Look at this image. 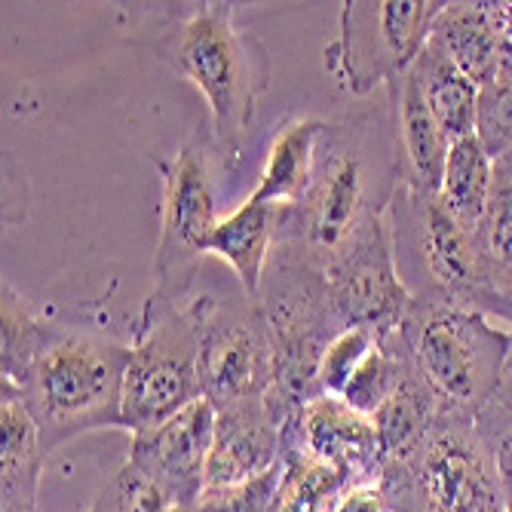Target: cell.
Instances as JSON below:
<instances>
[{"label":"cell","instance_id":"obj_28","mask_svg":"<svg viewBox=\"0 0 512 512\" xmlns=\"http://www.w3.org/2000/svg\"><path fill=\"white\" fill-rule=\"evenodd\" d=\"M89 512H172V503L142 470L126 460L99 491Z\"/></svg>","mask_w":512,"mask_h":512},{"label":"cell","instance_id":"obj_13","mask_svg":"<svg viewBox=\"0 0 512 512\" xmlns=\"http://www.w3.org/2000/svg\"><path fill=\"white\" fill-rule=\"evenodd\" d=\"M212 439L215 405L203 396L163 424L135 433L129 463L142 470L172 506H194L206 491Z\"/></svg>","mask_w":512,"mask_h":512},{"label":"cell","instance_id":"obj_5","mask_svg":"<svg viewBox=\"0 0 512 512\" xmlns=\"http://www.w3.org/2000/svg\"><path fill=\"white\" fill-rule=\"evenodd\" d=\"M381 488L396 512H509L476 411L454 405L408 457L384 463Z\"/></svg>","mask_w":512,"mask_h":512},{"label":"cell","instance_id":"obj_25","mask_svg":"<svg viewBox=\"0 0 512 512\" xmlns=\"http://www.w3.org/2000/svg\"><path fill=\"white\" fill-rule=\"evenodd\" d=\"M353 482L325 463L286 451L283 454V473H279L273 512H335L341 494Z\"/></svg>","mask_w":512,"mask_h":512},{"label":"cell","instance_id":"obj_4","mask_svg":"<svg viewBox=\"0 0 512 512\" xmlns=\"http://www.w3.org/2000/svg\"><path fill=\"white\" fill-rule=\"evenodd\" d=\"M399 181V154H371V126L329 123L307 194L295 206H276L273 243L301 240L325 261L365 218L387 212Z\"/></svg>","mask_w":512,"mask_h":512},{"label":"cell","instance_id":"obj_26","mask_svg":"<svg viewBox=\"0 0 512 512\" xmlns=\"http://www.w3.org/2000/svg\"><path fill=\"white\" fill-rule=\"evenodd\" d=\"M0 322H4V332H0V384L22 387L28 368L40 350L43 341V322L28 298H22L13 286L4 283L0 292Z\"/></svg>","mask_w":512,"mask_h":512},{"label":"cell","instance_id":"obj_12","mask_svg":"<svg viewBox=\"0 0 512 512\" xmlns=\"http://www.w3.org/2000/svg\"><path fill=\"white\" fill-rule=\"evenodd\" d=\"M332 304L347 329H371L381 338L399 329L411 295L399 279L387 212L365 218L322 261Z\"/></svg>","mask_w":512,"mask_h":512},{"label":"cell","instance_id":"obj_1","mask_svg":"<svg viewBox=\"0 0 512 512\" xmlns=\"http://www.w3.org/2000/svg\"><path fill=\"white\" fill-rule=\"evenodd\" d=\"M129 341L86 313H56L43 322V341L22 387L25 408L50 454L102 427H123V378Z\"/></svg>","mask_w":512,"mask_h":512},{"label":"cell","instance_id":"obj_8","mask_svg":"<svg viewBox=\"0 0 512 512\" xmlns=\"http://www.w3.org/2000/svg\"><path fill=\"white\" fill-rule=\"evenodd\" d=\"M203 399L200 325L188 295L151 292L129 332L123 430L145 433Z\"/></svg>","mask_w":512,"mask_h":512},{"label":"cell","instance_id":"obj_9","mask_svg":"<svg viewBox=\"0 0 512 512\" xmlns=\"http://www.w3.org/2000/svg\"><path fill=\"white\" fill-rule=\"evenodd\" d=\"M230 166L209 126L184 142L163 169L160 246L154 258L157 292L188 295L200 279L218 227V175Z\"/></svg>","mask_w":512,"mask_h":512},{"label":"cell","instance_id":"obj_2","mask_svg":"<svg viewBox=\"0 0 512 512\" xmlns=\"http://www.w3.org/2000/svg\"><path fill=\"white\" fill-rule=\"evenodd\" d=\"M154 53L188 77L209 105V129L234 166L246 148L258 99L270 86L267 46L237 22V4H181L166 10Z\"/></svg>","mask_w":512,"mask_h":512},{"label":"cell","instance_id":"obj_14","mask_svg":"<svg viewBox=\"0 0 512 512\" xmlns=\"http://www.w3.org/2000/svg\"><path fill=\"white\" fill-rule=\"evenodd\" d=\"M295 451L325 467L341 470L353 485L381 482L384 451L368 414L350 408L341 396H316L283 427V454Z\"/></svg>","mask_w":512,"mask_h":512},{"label":"cell","instance_id":"obj_16","mask_svg":"<svg viewBox=\"0 0 512 512\" xmlns=\"http://www.w3.org/2000/svg\"><path fill=\"white\" fill-rule=\"evenodd\" d=\"M387 99H390V111H393L402 184L417 194L439 197L451 142L439 129V123L433 120V114L421 96V86H417L411 71L387 86Z\"/></svg>","mask_w":512,"mask_h":512},{"label":"cell","instance_id":"obj_7","mask_svg":"<svg viewBox=\"0 0 512 512\" xmlns=\"http://www.w3.org/2000/svg\"><path fill=\"white\" fill-rule=\"evenodd\" d=\"M387 224L399 279L411 301L470 307L503 322V307L482 273L476 237L448 215L439 197L417 194L399 181Z\"/></svg>","mask_w":512,"mask_h":512},{"label":"cell","instance_id":"obj_19","mask_svg":"<svg viewBox=\"0 0 512 512\" xmlns=\"http://www.w3.org/2000/svg\"><path fill=\"white\" fill-rule=\"evenodd\" d=\"M329 123L319 117H292L276 129L273 142L264 154L258 188L249 194L267 206H295L307 194L316 154Z\"/></svg>","mask_w":512,"mask_h":512},{"label":"cell","instance_id":"obj_6","mask_svg":"<svg viewBox=\"0 0 512 512\" xmlns=\"http://www.w3.org/2000/svg\"><path fill=\"white\" fill-rule=\"evenodd\" d=\"M396 335L445 405L476 414L503 387L512 362L509 325L470 307L411 301Z\"/></svg>","mask_w":512,"mask_h":512},{"label":"cell","instance_id":"obj_23","mask_svg":"<svg viewBox=\"0 0 512 512\" xmlns=\"http://www.w3.org/2000/svg\"><path fill=\"white\" fill-rule=\"evenodd\" d=\"M482 273L503 307V322L512 329V160L494 163L491 197L476 230Z\"/></svg>","mask_w":512,"mask_h":512},{"label":"cell","instance_id":"obj_21","mask_svg":"<svg viewBox=\"0 0 512 512\" xmlns=\"http://www.w3.org/2000/svg\"><path fill=\"white\" fill-rule=\"evenodd\" d=\"M445 408L448 405L436 396V390L421 375H417V368L408 359V368L399 378L396 390L375 411V417H371V421H375V430H378V439H381L384 463L408 457L439 424Z\"/></svg>","mask_w":512,"mask_h":512},{"label":"cell","instance_id":"obj_11","mask_svg":"<svg viewBox=\"0 0 512 512\" xmlns=\"http://www.w3.org/2000/svg\"><path fill=\"white\" fill-rule=\"evenodd\" d=\"M200 325V381L203 396L218 408L267 399L273 387V344L258 298L240 283L234 289L188 292Z\"/></svg>","mask_w":512,"mask_h":512},{"label":"cell","instance_id":"obj_15","mask_svg":"<svg viewBox=\"0 0 512 512\" xmlns=\"http://www.w3.org/2000/svg\"><path fill=\"white\" fill-rule=\"evenodd\" d=\"M279 463H283V424L276 421L267 399H252L215 411L206 491L246 485L276 470Z\"/></svg>","mask_w":512,"mask_h":512},{"label":"cell","instance_id":"obj_30","mask_svg":"<svg viewBox=\"0 0 512 512\" xmlns=\"http://www.w3.org/2000/svg\"><path fill=\"white\" fill-rule=\"evenodd\" d=\"M476 421H479L488 445L497 454L503 488H506V503H509V512H512V362H509V371L503 378V387L476 414Z\"/></svg>","mask_w":512,"mask_h":512},{"label":"cell","instance_id":"obj_20","mask_svg":"<svg viewBox=\"0 0 512 512\" xmlns=\"http://www.w3.org/2000/svg\"><path fill=\"white\" fill-rule=\"evenodd\" d=\"M276 240V206L246 197L234 212L224 215L212 234L209 255L234 270L237 283L258 298L261 276Z\"/></svg>","mask_w":512,"mask_h":512},{"label":"cell","instance_id":"obj_22","mask_svg":"<svg viewBox=\"0 0 512 512\" xmlns=\"http://www.w3.org/2000/svg\"><path fill=\"white\" fill-rule=\"evenodd\" d=\"M411 74L421 86V96L445 132V138L454 145L460 138L476 132V105H479V86L463 74L439 46L427 40V46L411 65Z\"/></svg>","mask_w":512,"mask_h":512},{"label":"cell","instance_id":"obj_29","mask_svg":"<svg viewBox=\"0 0 512 512\" xmlns=\"http://www.w3.org/2000/svg\"><path fill=\"white\" fill-rule=\"evenodd\" d=\"M381 341L378 332L371 329H344L322 353L319 362V393L322 396H341L356 368L365 362V356L375 350Z\"/></svg>","mask_w":512,"mask_h":512},{"label":"cell","instance_id":"obj_24","mask_svg":"<svg viewBox=\"0 0 512 512\" xmlns=\"http://www.w3.org/2000/svg\"><path fill=\"white\" fill-rule=\"evenodd\" d=\"M491 181H494V163L488 160L476 135L460 138V142H454L448 148L439 203L473 237H476L479 221H482L488 197H491Z\"/></svg>","mask_w":512,"mask_h":512},{"label":"cell","instance_id":"obj_10","mask_svg":"<svg viewBox=\"0 0 512 512\" xmlns=\"http://www.w3.org/2000/svg\"><path fill=\"white\" fill-rule=\"evenodd\" d=\"M442 0H350L341 4V31L325 46V71L350 96L390 86L421 56Z\"/></svg>","mask_w":512,"mask_h":512},{"label":"cell","instance_id":"obj_32","mask_svg":"<svg viewBox=\"0 0 512 512\" xmlns=\"http://www.w3.org/2000/svg\"><path fill=\"white\" fill-rule=\"evenodd\" d=\"M497 80H512V31L500 34V50H497Z\"/></svg>","mask_w":512,"mask_h":512},{"label":"cell","instance_id":"obj_3","mask_svg":"<svg viewBox=\"0 0 512 512\" xmlns=\"http://www.w3.org/2000/svg\"><path fill=\"white\" fill-rule=\"evenodd\" d=\"M258 304L273 344V387L267 405L279 424H289L310 399L319 393V362L347 325L341 322L322 261L301 243H273Z\"/></svg>","mask_w":512,"mask_h":512},{"label":"cell","instance_id":"obj_18","mask_svg":"<svg viewBox=\"0 0 512 512\" xmlns=\"http://www.w3.org/2000/svg\"><path fill=\"white\" fill-rule=\"evenodd\" d=\"M503 4H445L433 22L430 43L467 74L479 89L497 80Z\"/></svg>","mask_w":512,"mask_h":512},{"label":"cell","instance_id":"obj_31","mask_svg":"<svg viewBox=\"0 0 512 512\" xmlns=\"http://www.w3.org/2000/svg\"><path fill=\"white\" fill-rule=\"evenodd\" d=\"M335 512H396L381 488V482H359V485H350Z\"/></svg>","mask_w":512,"mask_h":512},{"label":"cell","instance_id":"obj_27","mask_svg":"<svg viewBox=\"0 0 512 512\" xmlns=\"http://www.w3.org/2000/svg\"><path fill=\"white\" fill-rule=\"evenodd\" d=\"M473 135L491 163L512 160V80H494L479 89Z\"/></svg>","mask_w":512,"mask_h":512},{"label":"cell","instance_id":"obj_17","mask_svg":"<svg viewBox=\"0 0 512 512\" xmlns=\"http://www.w3.org/2000/svg\"><path fill=\"white\" fill-rule=\"evenodd\" d=\"M43 442L22 393L0 384V512H37Z\"/></svg>","mask_w":512,"mask_h":512}]
</instances>
